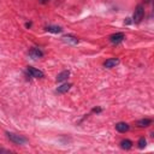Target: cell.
Instances as JSON below:
<instances>
[{
  "label": "cell",
  "instance_id": "cell-8",
  "mask_svg": "<svg viewBox=\"0 0 154 154\" xmlns=\"http://www.w3.org/2000/svg\"><path fill=\"white\" fill-rule=\"evenodd\" d=\"M71 87H72V84H71V83H65V84H63V86H60V87H58V88H57V93H59V94H64V93L69 92Z\"/></svg>",
  "mask_w": 154,
  "mask_h": 154
},
{
  "label": "cell",
  "instance_id": "cell-6",
  "mask_svg": "<svg viewBox=\"0 0 154 154\" xmlns=\"http://www.w3.org/2000/svg\"><path fill=\"white\" fill-rule=\"evenodd\" d=\"M29 55L33 58V59H38V58H41L44 55V52L38 48H31L29 51Z\"/></svg>",
  "mask_w": 154,
  "mask_h": 154
},
{
  "label": "cell",
  "instance_id": "cell-12",
  "mask_svg": "<svg viewBox=\"0 0 154 154\" xmlns=\"http://www.w3.org/2000/svg\"><path fill=\"white\" fill-rule=\"evenodd\" d=\"M150 124H152V119H149V118H143V119H141V121L137 122V125L140 128H146V126H148Z\"/></svg>",
  "mask_w": 154,
  "mask_h": 154
},
{
  "label": "cell",
  "instance_id": "cell-2",
  "mask_svg": "<svg viewBox=\"0 0 154 154\" xmlns=\"http://www.w3.org/2000/svg\"><path fill=\"white\" fill-rule=\"evenodd\" d=\"M143 16H145V9H143V6L142 5H139L137 7H136V10H135V12H134V23H140L142 19H143Z\"/></svg>",
  "mask_w": 154,
  "mask_h": 154
},
{
  "label": "cell",
  "instance_id": "cell-15",
  "mask_svg": "<svg viewBox=\"0 0 154 154\" xmlns=\"http://www.w3.org/2000/svg\"><path fill=\"white\" fill-rule=\"evenodd\" d=\"M0 153H10V150H6V149H1V148H0Z\"/></svg>",
  "mask_w": 154,
  "mask_h": 154
},
{
  "label": "cell",
  "instance_id": "cell-4",
  "mask_svg": "<svg viewBox=\"0 0 154 154\" xmlns=\"http://www.w3.org/2000/svg\"><path fill=\"white\" fill-rule=\"evenodd\" d=\"M28 73H29L31 77H35V78H42V77H44V72H42V71L37 70V69H35V68H31V66L28 68Z\"/></svg>",
  "mask_w": 154,
  "mask_h": 154
},
{
  "label": "cell",
  "instance_id": "cell-5",
  "mask_svg": "<svg viewBox=\"0 0 154 154\" xmlns=\"http://www.w3.org/2000/svg\"><path fill=\"white\" fill-rule=\"evenodd\" d=\"M119 64V59L118 58H111V59H107L105 63H104V66L107 68V69H112L114 68L116 65Z\"/></svg>",
  "mask_w": 154,
  "mask_h": 154
},
{
  "label": "cell",
  "instance_id": "cell-9",
  "mask_svg": "<svg viewBox=\"0 0 154 154\" xmlns=\"http://www.w3.org/2000/svg\"><path fill=\"white\" fill-rule=\"evenodd\" d=\"M116 129L119 132H126L129 130V125L126 123H117L116 124Z\"/></svg>",
  "mask_w": 154,
  "mask_h": 154
},
{
  "label": "cell",
  "instance_id": "cell-1",
  "mask_svg": "<svg viewBox=\"0 0 154 154\" xmlns=\"http://www.w3.org/2000/svg\"><path fill=\"white\" fill-rule=\"evenodd\" d=\"M6 136L7 139L15 143V145H25L28 142L27 137L22 136V135H18V134H13V132H6Z\"/></svg>",
  "mask_w": 154,
  "mask_h": 154
},
{
  "label": "cell",
  "instance_id": "cell-7",
  "mask_svg": "<svg viewBox=\"0 0 154 154\" xmlns=\"http://www.w3.org/2000/svg\"><path fill=\"white\" fill-rule=\"evenodd\" d=\"M70 76V71L65 70V71H62L59 75L57 76V82H63L65 80H68V77Z\"/></svg>",
  "mask_w": 154,
  "mask_h": 154
},
{
  "label": "cell",
  "instance_id": "cell-13",
  "mask_svg": "<svg viewBox=\"0 0 154 154\" xmlns=\"http://www.w3.org/2000/svg\"><path fill=\"white\" fill-rule=\"evenodd\" d=\"M121 147H122L123 149H130V148L132 147V142H131L130 140H123V141L121 142Z\"/></svg>",
  "mask_w": 154,
  "mask_h": 154
},
{
  "label": "cell",
  "instance_id": "cell-10",
  "mask_svg": "<svg viewBox=\"0 0 154 154\" xmlns=\"http://www.w3.org/2000/svg\"><path fill=\"white\" fill-rule=\"evenodd\" d=\"M46 30L48 33H52V34H59V33L63 31V29L60 27H57V25H49V27L46 28Z\"/></svg>",
  "mask_w": 154,
  "mask_h": 154
},
{
  "label": "cell",
  "instance_id": "cell-11",
  "mask_svg": "<svg viewBox=\"0 0 154 154\" xmlns=\"http://www.w3.org/2000/svg\"><path fill=\"white\" fill-rule=\"evenodd\" d=\"M63 40H64L65 42H70V44H72V45L78 44V38L75 37V36H71V35H66V36H64V37H63Z\"/></svg>",
  "mask_w": 154,
  "mask_h": 154
},
{
  "label": "cell",
  "instance_id": "cell-17",
  "mask_svg": "<svg viewBox=\"0 0 154 154\" xmlns=\"http://www.w3.org/2000/svg\"><path fill=\"white\" fill-rule=\"evenodd\" d=\"M146 3H150V0H146Z\"/></svg>",
  "mask_w": 154,
  "mask_h": 154
},
{
  "label": "cell",
  "instance_id": "cell-16",
  "mask_svg": "<svg viewBox=\"0 0 154 154\" xmlns=\"http://www.w3.org/2000/svg\"><path fill=\"white\" fill-rule=\"evenodd\" d=\"M93 111H94V112H96V113H99V112H101V108H94Z\"/></svg>",
  "mask_w": 154,
  "mask_h": 154
},
{
  "label": "cell",
  "instance_id": "cell-14",
  "mask_svg": "<svg viewBox=\"0 0 154 154\" xmlns=\"http://www.w3.org/2000/svg\"><path fill=\"white\" fill-rule=\"evenodd\" d=\"M137 145H139V148H145L146 147V145H147V141H146V139L145 137H141L140 140H139V142H137Z\"/></svg>",
  "mask_w": 154,
  "mask_h": 154
},
{
  "label": "cell",
  "instance_id": "cell-3",
  "mask_svg": "<svg viewBox=\"0 0 154 154\" xmlns=\"http://www.w3.org/2000/svg\"><path fill=\"white\" fill-rule=\"evenodd\" d=\"M124 38H125V35L123 33H116V34L110 36V41L112 44H119V42H122L124 40Z\"/></svg>",
  "mask_w": 154,
  "mask_h": 154
}]
</instances>
